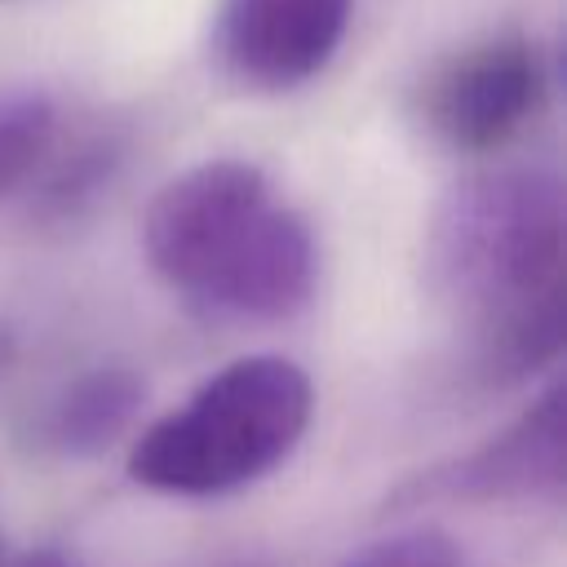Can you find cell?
<instances>
[{"label": "cell", "mask_w": 567, "mask_h": 567, "mask_svg": "<svg viewBox=\"0 0 567 567\" xmlns=\"http://www.w3.org/2000/svg\"><path fill=\"white\" fill-rule=\"evenodd\" d=\"M567 190L545 164L465 173L425 230V279L470 323L483 381H523L563 350Z\"/></svg>", "instance_id": "1"}, {"label": "cell", "mask_w": 567, "mask_h": 567, "mask_svg": "<svg viewBox=\"0 0 567 567\" xmlns=\"http://www.w3.org/2000/svg\"><path fill=\"white\" fill-rule=\"evenodd\" d=\"M142 248L173 292L226 319H292L319 279L306 217L244 159H204L168 177L146 204Z\"/></svg>", "instance_id": "2"}, {"label": "cell", "mask_w": 567, "mask_h": 567, "mask_svg": "<svg viewBox=\"0 0 567 567\" xmlns=\"http://www.w3.org/2000/svg\"><path fill=\"white\" fill-rule=\"evenodd\" d=\"M310 377L284 354L213 372L128 452V478L168 496H226L292 456L310 425Z\"/></svg>", "instance_id": "3"}, {"label": "cell", "mask_w": 567, "mask_h": 567, "mask_svg": "<svg viewBox=\"0 0 567 567\" xmlns=\"http://www.w3.org/2000/svg\"><path fill=\"white\" fill-rule=\"evenodd\" d=\"M545 49L523 31H501L443 58L416 93V115L447 151L487 155L518 137L545 111Z\"/></svg>", "instance_id": "4"}, {"label": "cell", "mask_w": 567, "mask_h": 567, "mask_svg": "<svg viewBox=\"0 0 567 567\" xmlns=\"http://www.w3.org/2000/svg\"><path fill=\"white\" fill-rule=\"evenodd\" d=\"M567 483V390L549 381L505 430L487 434L461 456H447L421 470L412 483L394 492L390 505H421V501H558Z\"/></svg>", "instance_id": "5"}, {"label": "cell", "mask_w": 567, "mask_h": 567, "mask_svg": "<svg viewBox=\"0 0 567 567\" xmlns=\"http://www.w3.org/2000/svg\"><path fill=\"white\" fill-rule=\"evenodd\" d=\"M354 0H221L213 53L221 71L257 93L315 80L350 31Z\"/></svg>", "instance_id": "6"}, {"label": "cell", "mask_w": 567, "mask_h": 567, "mask_svg": "<svg viewBox=\"0 0 567 567\" xmlns=\"http://www.w3.org/2000/svg\"><path fill=\"white\" fill-rule=\"evenodd\" d=\"M146 403V381L124 363H97L66 385H58L31 416V439L40 452L80 461L111 447Z\"/></svg>", "instance_id": "7"}, {"label": "cell", "mask_w": 567, "mask_h": 567, "mask_svg": "<svg viewBox=\"0 0 567 567\" xmlns=\"http://www.w3.org/2000/svg\"><path fill=\"white\" fill-rule=\"evenodd\" d=\"M53 102L35 89H0V190L18 186L53 142Z\"/></svg>", "instance_id": "8"}, {"label": "cell", "mask_w": 567, "mask_h": 567, "mask_svg": "<svg viewBox=\"0 0 567 567\" xmlns=\"http://www.w3.org/2000/svg\"><path fill=\"white\" fill-rule=\"evenodd\" d=\"M341 567H465V554L443 532L412 527V532H394V536L363 545Z\"/></svg>", "instance_id": "9"}, {"label": "cell", "mask_w": 567, "mask_h": 567, "mask_svg": "<svg viewBox=\"0 0 567 567\" xmlns=\"http://www.w3.org/2000/svg\"><path fill=\"white\" fill-rule=\"evenodd\" d=\"M9 567H75L62 549H31V554H22V558H13Z\"/></svg>", "instance_id": "10"}]
</instances>
